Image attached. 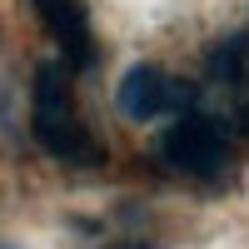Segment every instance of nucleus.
Returning a JSON list of instances; mask_svg holds the SVG:
<instances>
[{"label":"nucleus","mask_w":249,"mask_h":249,"mask_svg":"<svg viewBox=\"0 0 249 249\" xmlns=\"http://www.w3.org/2000/svg\"><path fill=\"white\" fill-rule=\"evenodd\" d=\"M115 249H155V244H115Z\"/></svg>","instance_id":"39448f33"},{"label":"nucleus","mask_w":249,"mask_h":249,"mask_svg":"<svg viewBox=\"0 0 249 249\" xmlns=\"http://www.w3.org/2000/svg\"><path fill=\"white\" fill-rule=\"evenodd\" d=\"M120 115H130V120H155V115H190L195 110V85H184V80H170L164 70L155 65H135L130 75L120 80Z\"/></svg>","instance_id":"7ed1b4c3"},{"label":"nucleus","mask_w":249,"mask_h":249,"mask_svg":"<svg viewBox=\"0 0 249 249\" xmlns=\"http://www.w3.org/2000/svg\"><path fill=\"white\" fill-rule=\"evenodd\" d=\"M0 249H10V244H0Z\"/></svg>","instance_id":"423d86ee"},{"label":"nucleus","mask_w":249,"mask_h":249,"mask_svg":"<svg viewBox=\"0 0 249 249\" xmlns=\"http://www.w3.org/2000/svg\"><path fill=\"white\" fill-rule=\"evenodd\" d=\"M160 160L170 164L175 175H190V179H214L224 164H230V130L214 120V115H179L170 130L160 135Z\"/></svg>","instance_id":"f03ea898"},{"label":"nucleus","mask_w":249,"mask_h":249,"mask_svg":"<svg viewBox=\"0 0 249 249\" xmlns=\"http://www.w3.org/2000/svg\"><path fill=\"white\" fill-rule=\"evenodd\" d=\"M30 130L40 140V150L70 164H90L95 160V140L75 115V95H70V70L50 60V65L35 70L30 85Z\"/></svg>","instance_id":"f257e3e1"},{"label":"nucleus","mask_w":249,"mask_h":249,"mask_svg":"<svg viewBox=\"0 0 249 249\" xmlns=\"http://www.w3.org/2000/svg\"><path fill=\"white\" fill-rule=\"evenodd\" d=\"M35 10L45 20L50 40L60 45V65L65 70L95 65V35H90V20L80 10V0H35Z\"/></svg>","instance_id":"20e7f679"}]
</instances>
